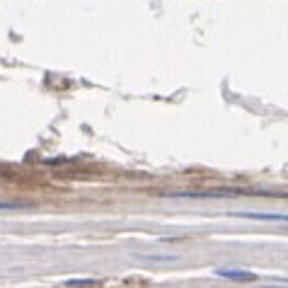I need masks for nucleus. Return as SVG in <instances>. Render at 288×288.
I'll return each mask as SVG.
<instances>
[{"label": "nucleus", "mask_w": 288, "mask_h": 288, "mask_svg": "<svg viewBox=\"0 0 288 288\" xmlns=\"http://www.w3.org/2000/svg\"><path fill=\"white\" fill-rule=\"evenodd\" d=\"M215 274L223 276V279L240 281V283H252V281H257V274H252V271H240V269H218Z\"/></svg>", "instance_id": "f257e3e1"}, {"label": "nucleus", "mask_w": 288, "mask_h": 288, "mask_svg": "<svg viewBox=\"0 0 288 288\" xmlns=\"http://www.w3.org/2000/svg\"><path fill=\"white\" fill-rule=\"evenodd\" d=\"M237 218H250V221H271V223H288V215L281 213H232Z\"/></svg>", "instance_id": "f03ea898"}, {"label": "nucleus", "mask_w": 288, "mask_h": 288, "mask_svg": "<svg viewBox=\"0 0 288 288\" xmlns=\"http://www.w3.org/2000/svg\"><path fill=\"white\" fill-rule=\"evenodd\" d=\"M65 286L68 288H94L97 281L94 279H70V281H65Z\"/></svg>", "instance_id": "7ed1b4c3"}, {"label": "nucleus", "mask_w": 288, "mask_h": 288, "mask_svg": "<svg viewBox=\"0 0 288 288\" xmlns=\"http://www.w3.org/2000/svg\"><path fill=\"white\" fill-rule=\"evenodd\" d=\"M27 204L22 201H0V211H17V208H25Z\"/></svg>", "instance_id": "20e7f679"}]
</instances>
